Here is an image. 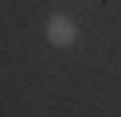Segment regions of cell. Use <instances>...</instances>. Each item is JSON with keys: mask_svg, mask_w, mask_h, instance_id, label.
<instances>
[{"mask_svg": "<svg viewBox=\"0 0 121 117\" xmlns=\"http://www.w3.org/2000/svg\"><path fill=\"white\" fill-rule=\"evenodd\" d=\"M43 35H47V43H51V47H70L74 39H78V27H74L70 16L55 12V16L47 20V27H43Z\"/></svg>", "mask_w": 121, "mask_h": 117, "instance_id": "1", "label": "cell"}]
</instances>
